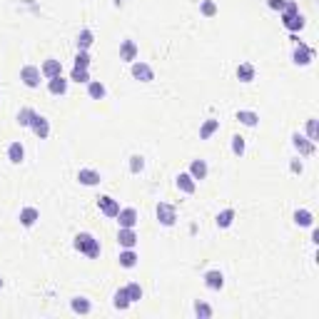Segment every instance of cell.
<instances>
[{
  "instance_id": "11",
  "label": "cell",
  "mask_w": 319,
  "mask_h": 319,
  "mask_svg": "<svg viewBox=\"0 0 319 319\" xmlns=\"http://www.w3.org/2000/svg\"><path fill=\"white\" fill-rule=\"evenodd\" d=\"M30 127H33V132H35V135H38L40 140H45V137L50 135V122H47L43 115H38V113H35V117H33Z\"/></svg>"
},
{
  "instance_id": "9",
  "label": "cell",
  "mask_w": 319,
  "mask_h": 319,
  "mask_svg": "<svg viewBox=\"0 0 319 319\" xmlns=\"http://www.w3.org/2000/svg\"><path fill=\"white\" fill-rule=\"evenodd\" d=\"M177 190H182L184 195H192L197 190V180L190 172H180L177 175Z\"/></svg>"
},
{
  "instance_id": "28",
  "label": "cell",
  "mask_w": 319,
  "mask_h": 319,
  "mask_svg": "<svg viewBox=\"0 0 319 319\" xmlns=\"http://www.w3.org/2000/svg\"><path fill=\"white\" fill-rule=\"evenodd\" d=\"M295 222H297L299 227H312L314 217H312L309 209H297V212H295Z\"/></svg>"
},
{
  "instance_id": "12",
  "label": "cell",
  "mask_w": 319,
  "mask_h": 319,
  "mask_svg": "<svg viewBox=\"0 0 319 319\" xmlns=\"http://www.w3.org/2000/svg\"><path fill=\"white\" fill-rule=\"evenodd\" d=\"M135 58H137V45L132 43V40H122V45H120V60L122 63H135Z\"/></svg>"
},
{
  "instance_id": "5",
  "label": "cell",
  "mask_w": 319,
  "mask_h": 319,
  "mask_svg": "<svg viewBox=\"0 0 319 319\" xmlns=\"http://www.w3.org/2000/svg\"><path fill=\"white\" fill-rule=\"evenodd\" d=\"M292 145H295V150L299 152V155H304V157H309V155H314V142L309 140V137H302L299 132H295V135H292Z\"/></svg>"
},
{
  "instance_id": "1",
  "label": "cell",
  "mask_w": 319,
  "mask_h": 319,
  "mask_svg": "<svg viewBox=\"0 0 319 319\" xmlns=\"http://www.w3.org/2000/svg\"><path fill=\"white\" fill-rule=\"evenodd\" d=\"M282 25L287 30H292V33H297V30L304 28V18L299 15V5L295 3V0H287V5L282 10Z\"/></svg>"
},
{
  "instance_id": "33",
  "label": "cell",
  "mask_w": 319,
  "mask_h": 319,
  "mask_svg": "<svg viewBox=\"0 0 319 319\" xmlns=\"http://www.w3.org/2000/svg\"><path fill=\"white\" fill-rule=\"evenodd\" d=\"M113 304H115V307H117V309H127V307H130V304H132V302H130V299H127V295H125V287H122V289H117V292H115V302H113Z\"/></svg>"
},
{
  "instance_id": "41",
  "label": "cell",
  "mask_w": 319,
  "mask_h": 319,
  "mask_svg": "<svg viewBox=\"0 0 319 319\" xmlns=\"http://www.w3.org/2000/svg\"><path fill=\"white\" fill-rule=\"evenodd\" d=\"M292 172H302V162H292Z\"/></svg>"
},
{
  "instance_id": "2",
  "label": "cell",
  "mask_w": 319,
  "mask_h": 319,
  "mask_svg": "<svg viewBox=\"0 0 319 319\" xmlns=\"http://www.w3.org/2000/svg\"><path fill=\"white\" fill-rule=\"evenodd\" d=\"M75 250H77V252H83V254L90 257V259L100 257V242H97L92 234H88V232H83V234H77V237H75Z\"/></svg>"
},
{
  "instance_id": "15",
  "label": "cell",
  "mask_w": 319,
  "mask_h": 319,
  "mask_svg": "<svg viewBox=\"0 0 319 319\" xmlns=\"http://www.w3.org/2000/svg\"><path fill=\"white\" fill-rule=\"evenodd\" d=\"M47 80L50 77H58V75H63V63L60 60H55V58H50V60H45L43 63V70H40Z\"/></svg>"
},
{
  "instance_id": "32",
  "label": "cell",
  "mask_w": 319,
  "mask_h": 319,
  "mask_svg": "<svg viewBox=\"0 0 319 319\" xmlns=\"http://www.w3.org/2000/svg\"><path fill=\"white\" fill-rule=\"evenodd\" d=\"M125 295H127V299H130V302H137V299L142 297V287L132 282V284H127V287H125Z\"/></svg>"
},
{
  "instance_id": "14",
  "label": "cell",
  "mask_w": 319,
  "mask_h": 319,
  "mask_svg": "<svg viewBox=\"0 0 319 319\" xmlns=\"http://www.w3.org/2000/svg\"><path fill=\"white\" fill-rule=\"evenodd\" d=\"M77 180H80V184H85V187H95V184H100L102 177H100L97 170H88V167H85V170L77 172Z\"/></svg>"
},
{
  "instance_id": "16",
  "label": "cell",
  "mask_w": 319,
  "mask_h": 319,
  "mask_svg": "<svg viewBox=\"0 0 319 319\" xmlns=\"http://www.w3.org/2000/svg\"><path fill=\"white\" fill-rule=\"evenodd\" d=\"M205 284H207L209 289H222V287H225L222 272H220V270H209V272H205Z\"/></svg>"
},
{
  "instance_id": "8",
  "label": "cell",
  "mask_w": 319,
  "mask_h": 319,
  "mask_svg": "<svg viewBox=\"0 0 319 319\" xmlns=\"http://www.w3.org/2000/svg\"><path fill=\"white\" fill-rule=\"evenodd\" d=\"M97 207H100V212L105 217H117V212H120V205H117V200H113V197H100L97 200Z\"/></svg>"
},
{
  "instance_id": "25",
  "label": "cell",
  "mask_w": 319,
  "mask_h": 319,
  "mask_svg": "<svg viewBox=\"0 0 319 319\" xmlns=\"http://www.w3.org/2000/svg\"><path fill=\"white\" fill-rule=\"evenodd\" d=\"M70 307H72L75 314H90V309H92V304H90L85 297H75V299L70 302Z\"/></svg>"
},
{
  "instance_id": "26",
  "label": "cell",
  "mask_w": 319,
  "mask_h": 319,
  "mask_svg": "<svg viewBox=\"0 0 319 319\" xmlns=\"http://www.w3.org/2000/svg\"><path fill=\"white\" fill-rule=\"evenodd\" d=\"M88 95L92 100H102L105 97V85L100 83V80H90V83H88Z\"/></svg>"
},
{
  "instance_id": "38",
  "label": "cell",
  "mask_w": 319,
  "mask_h": 319,
  "mask_svg": "<svg viewBox=\"0 0 319 319\" xmlns=\"http://www.w3.org/2000/svg\"><path fill=\"white\" fill-rule=\"evenodd\" d=\"M72 80H75V83H90V75H88V70L72 68Z\"/></svg>"
},
{
  "instance_id": "36",
  "label": "cell",
  "mask_w": 319,
  "mask_h": 319,
  "mask_svg": "<svg viewBox=\"0 0 319 319\" xmlns=\"http://www.w3.org/2000/svg\"><path fill=\"white\" fill-rule=\"evenodd\" d=\"M232 152L234 155H245V137H239V135L232 137Z\"/></svg>"
},
{
  "instance_id": "23",
  "label": "cell",
  "mask_w": 319,
  "mask_h": 319,
  "mask_svg": "<svg viewBox=\"0 0 319 319\" xmlns=\"http://www.w3.org/2000/svg\"><path fill=\"white\" fill-rule=\"evenodd\" d=\"M190 175H192L195 180H205V177H207V162H205V160H192Z\"/></svg>"
},
{
  "instance_id": "31",
  "label": "cell",
  "mask_w": 319,
  "mask_h": 319,
  "mask_svg": "<svg viewBox=\"0 0 319 319\" xmlns=\"http://www.w3.org/2000/svg\"><path fill=\"white\" fill-rule=\"evenodd\" d=\"M142 170H145V157L142 155H132L130 157V172L132 175H140Z\"/></svg>"
},
{
  "instance_id": "21",
  "label": "cell",
  "mask_w": 319,
  "mask_h": 319,
  "mask_svg": "<svg viewBox=\"0 0 319 319\" xmlns=\"http://www.w3.org/2000/svg\"><path fill=\"white\" fill-rule=\"evenodd\" d=\"M237 120L242 122V125H247V127H257L259 115H257V113H252V110H239V113H237Z\"/></svg>"
},
{
  "instance_id": "13",
  "label": "cell",
  "mask_w": 319,
  "mask_h": 319,
  "mask_svg": "<svg viewBox=\"0 0 319 319\" xmlns=\"http://www.w3.org/2000/svg\"><path fill=\"white\" fill-rule=\"evenodd\" d=\"M117 222L120 227H135L137 225V209H132V207H125L117 212Z\"/></svg>"
},
{
  "instance_id": "30",
  "label": "cell",
  "mask_w": 319,
  "mask_h": 319,
  "mask_svg": "<svg viewBox=\"0 0 319 319\" xmlns=\"http://www.w3.org/2000/svg\"><path fill=\"white\" fill-rule=\"evenodd\" d=\"M232 222H234V209H222L220 215H217V227L227 229Z\"/></svg>"
},
{
  "instance_id": "7",
  "label": "cell",
  "mask_w": 319,
  "mask_h": 319,
  "mask_svg": "<svg viewBox=\"0 0 319 319\" xmlns=\"http://www.w3.org/2000/svg\"><path fill=\"white\" fill-rule=\"evenodd\" d=\"M117 242H120V247H125V250H132L137 245V234H135V227H120V232H117Z\"/></svg>"
},
{
  "instance_id": "40",
  "label": "cell",
  "mask_w": 319,
  "mask_h": 319,
  "mask_svg": "<svg viewBox=\"0 0 319 319\" xmlns=\"http://www.w3.org/2000/svg\"><path fill=\"white\" fill-rule=\"evenodd\" d=\"M267 5L272 8V10H284V5H287V0H267Z\"/></svg>"
},
{
  "instance_id": "37",
  "label": "cell",
  "mask_w": 319,
  "mask_h": 319,
  "mask_svg": "<svg viewBox=\"0 0 319 319\" xmlns=\"http://www.w3.org/2000/svg\"><path fill=\"white\" fill-rule=\"evenodd\" d=\"M307 135H309L312 142H317V137H319V125H317V120H309V122H307Z\"/></svg>"
},
{
  "instance_id": "34",
  "label": "cell",
  "mask_w": 319,
  "mask_h": 319,
  "mask_svg": "<svg viewBox=\"0 0 319 319\" xmlns=\"http://www.w3.org/2000/svg\"><path fill=\"white\" fill-rule=\"evenodd\" d=\"M200 13L205 18H212V15H217V5L212 3V0H202V3H200Z\"/></svg>"
},
{
  "instance_id": "6",
  "label": "cell",
  "mask_w": 319,
  "mask_h": 319,
  "mask_svg": "<svg viewBox=\"0 0 319 319\" xmlns=\"http://www.w3.org/2000/svg\"><path fill=\"white\" fill-rule=\"evenodd\" d=\"M40 75H43V72H40L35 65H25V68L20 70V80H23L28 88H38V85H40Z\"/></svg>"
},
{
  "instance_id": "39",
  "label": "cell",
  "mask_w": 319,
  "mask_h": 319,
  "mask_svg": "<svg viewBox=\"0 0 319 319\" xmlns=\"http://www.w3.org/2000/svg\"><path fill=\"white\" fill-rule=\"evenodd\" d=\"M195 314H197V317H205V319H207V317H212V309H209V307H207L205 302H197V304H195Z\"/></svg>"
},
{
  "instance_id": "24",
  "label": "cell",
  "mask_w": 319,
  "mask_h": 319,
  "mask_svg": "<svg viewBox=\"0 0 319 319\" xmlns=\"http://www.w3.org/2000/svg\"><path fill=\"white\" fill-rule=\"evenodd\" d=\"M120 267H125V270H132L137 264V254L132 252V250H125V252H120Z\"/></svg>"
},
{
  "instance_id": "22",
  "label": "cell",
  "mask_w": 319,
  "mask_h": 319,
  "mask_svg": "<svg viewBox=\"0 0 319 319\" xmlns=\"http://www.w3.org/2000/svg\"><path fill=\"white\" fill-rule=\"evenodd\" d=\"M23 157H25L23 145H20V142H13V145L8 147V160H10L13 165H20V162H23Z\"/></svg>"
},
{
  "instance_id": "17",
  "label": "cell",
  "mask_w": 319,
  "mask_h": 319,
  "mask_svg": "<svg viewBox=\"0 0 319 319\" xmlns=\"http://www.w3.org/2000/svg\"><path fill=\"white\" fill-rule=\"evenodd\" d=\"M38 220H40V212H38L35 207H25V209H20V225H23V227H33Z\"/></svg>"
},
{
  "instance_id": "3",
  "label": "cell",
  "mask_w": 319,
  "mask_h": 319,
  "mask_svg": "<svg viewBox=\"0 0 319 319\" xmlns=\"http://www.w3.org/2000/svg\"><path fill=\"white\" fill-rule=\"evenodd\" d=\"M157 220H160V225L172 227V225L177 222V212H175V207L167 205V202H160V205H157Z\"/></svg>"
},
{
  "instance_id": "42",
  "label": "cell",
  "mask_w": 319,
  "mask_h": 319,
  "mask_svg": "<svg viewBox=\"0 0 319 319\" xmlns=\"http://www.w3.org/2000/svg\"><path fill=\"white\" fill-rule=\"evenodd\" d=\"M0 289H3V277H0Z\"/></svg>"
},
{
  "instance_id": "20",
  "label": "cell",
  "mask_w": 319,
  "mask_h": 319,
  "mask_svg": "<svg viewBox=\"0 0 319 319\" xmlns=\"http://www.w3.org/2000/svg\"><path fill=\"white\" fill-rule=\"evenodd\" d=\"M237 77H239V83H252V80H254V65L242 63L237 68Z\"/></svg>"
},
{
  "instance_id": "35",
  "label": "cell",
  "mask_w": 319,
  "mask_h": 319,
  "mask_svg": "<svg viewBox=\"0 0 319 319\" xmlns=\"http://www.w3.org/2000/svg\"><path fill=\"white\" fill-rule=\"evenodd\" d=\"M75 68H77V70H88V68H90V55H88L85 50H80V52H77V58H75Z\"/></svg>"
},
{
  "instance_id": "27",
  "label": "cell",
  "mask_w": 319,
  "mask_h": 319,
  "mask_svg": "<svg viewBox=\"0 0 319 319\" xmlns=\"http://www.w3.org/2000/svg\"><path fill=\"white\" fill-rule=\"evenodd\" d=\"M95 43V35H92V30H80V35H77V50H88L90 45Z\"/></svg>"
},
{
  "instance_id": "10",
  "label": "cell",
  "mask_w": 319,
  "mask_h": 319,
  "mask_svg": "<svg viewBox=\"0 0 319 319\" xmlns=\"http://www.w3.org/2000/svg\"><path fill=\"white\" fill-rule=\"evenodd\" d=\"M292 58H295V63H297V65H309V63L314 60V50H312V47H307L304 43H299V45H297V50H295V55H292Z\"/></svg>"
},
{
  "instance_id": "4",
  "label": "cell",
  "mask_w": 319,
  "mask_h": 319,
  "mask_svg": "<svg viewBox=\"0 0 319 319\" xmlns=\"http://www.w3.org/2000/svg\"><path fill=\"white\" fill-rule=\"evenodd\" d=\"M132 77L135 80H140V83H152L155 80V72H152V68L147 65V63H132Z\"/></svg>"
},
{
  "instance_id": "19",
  "label": "cell",
  "mask_w": 319,
  "mask_h": 319,
  "mask_svg": "<svg viewBox=\"0 0 319 319\" xmlns=\"http://www.w3.org/2000/svg\"><path fill=\"white\" fill-rule=\"evenodd\" d=\"M217 130H220V120H205V125L200 127V140H209Z\"/></svg>"
},
{
  "instance_id": "29",
  "label": "cell",
  "mask_w": 319,
  "mask_h": 319,
  "mask_svg": "<svg viewBox=\"0 0 319 319\" xmlns=\"http://www.w3.org/2000/svg\"><path fill=\"white\" fill-rule=\"evenodd\" d=\"M33 117H35V110H33V108H23V110L18 113V125H20V127H30Z\"/></svg>"
},
{
  "instance_id": "18",
  "label": "cell",
  "mask_w": 319,
  "mask_h": 319,
  "mask_svg": "<svg viewBox=\"0 0 319 319\" xmlns=\"http://www.w3.org/2000/svg\"><path fill=\"white\" fill-rule=\"evenodd\" d=\"M47 90H50L52 95H65V92H68V80H65L63 75H58V77H50Z\"/></svg>"
}]
</instances>
